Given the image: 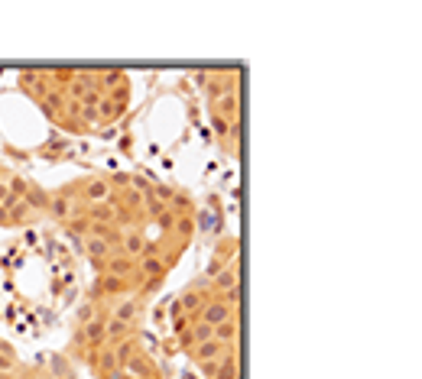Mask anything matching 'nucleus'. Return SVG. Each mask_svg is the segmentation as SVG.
Returning <instances> with one entry per match:
<instances>
[{
	"label": "nucleus",
	"instance_id": "8",
	"mask_svg": "<svg viewBox=\"0 0 422 379\" xmlns=\"http://www.w3.org/2000/svg\"><path fill=\"white\" fill-rule=\"evenodd\" d=\"M208 379H240V347H228Z\"/></svg>",
	"mask_w": 422,
	"mask_h": 379
},
{
	"label": "nucleus",
	"instance_id": "4",
	"mask_svg": "<svg viewBox=\"0 0 422 379\" xmlns=\"http://www.w3.org/2000/svg\"><path fill=\"white\" fill-rule=\"evenodd\" d=\"M234 263H240V237L238 234L218 237L215 250H211V263H208V269H205V279L218 276L221 269H228V266H234Z\"/></svg>",
	"mask_w": 422,
	"mask_h": 379
},
{
	"label": "nucleus",
	"instance_id": "1",
	"mask_svg": "<svg viewBox=\"0 0 422 379\" xmlns=\"http://www.w3.org/2000/svg\"><path fill=\"white\" fill-rule=\"evenodd\" d=\"M208 117H211L218 149L228 159H238L240 156V84L215 94V98H208Z\"/></svg>",
	"mask_w": 422,
	"mask_h": 379
},
{
	"label": "nucleus",
	"instance_id": "7",
	"mask_svg": "<svg viewBox=\"0 0 422 379\" xmlns=\"http://www.w3.org/2000/svg\"><path fill=\"white\" fill-rule=\"evenodd\" d=\"M224 344L221 341H215V337H211V341H201V344H192V347L185 350V356H189V360H192L195 366H211V363H218V360H221L224 356Z\"/></svg>",
	"mask_w": 422,
	"mask_h": 379
},
{
	"label": "nucleus",
	"instance_id": "6",
	"mask_svg": "<svg viewBox=\"0 0 422 379\" xmlns=\"http://www.w3.org/2000/svg\"><path fill=\"white\" fill-rule=\"evenodd\" d=\"M231 318H240V302H231V298H221V295L208 298V305L199 315V321H205V324H211V327L224 324V321H231Z\"/></svg>",
	"mask_w": 422,
	"mask_h": 379
},
{
	"label": "nucleus",
	"instance_id": "2",
	"mask_svg": "<svg viewBox=\"0 0 422 379\" xmlns=\"http://www.w3.org/2000/svg\"><path fill=\"white\" fill-rule=\"evenodd\" d=\"M69 191L75 195L78 205L84 208H94V205H104L114 198V175H82L75 182H69Z\"/></svg>",
	"mask_w": 422,
	"mask_h": 379
},
{
	"label": "nucleus",
	"instance_id": "3",
	"mask_svg": "<svg viewBox=\"0 0 422 379\" xmlns=\"http://www.w3.org/2000/svg\"><path fill=\"white\" fill-rule=\"evenodd\" d=\"M127 107H131V84H123V88H114V91L101 94L98 114H94V123H98V130H104V127H111V123H117L123 114H127Z\"/></svg>",
	"mask_w": 422,
	"mask_h": 379
},
{
	"label": "nucleus",
	"instance_id": "5",
	"mask_svg": "<svg viewBox=\"0 0 422 379\" xmlns=\"http://www.w3.org/2000/svg\"><path fill=\"white\" fill-rule=\"evenodd\" d=\"M0 379H39V370L20 360L13 347L0 337Z\"/></svg>",
	"mask_w": 422,
	"mask_h": 379
}]
</instances>
